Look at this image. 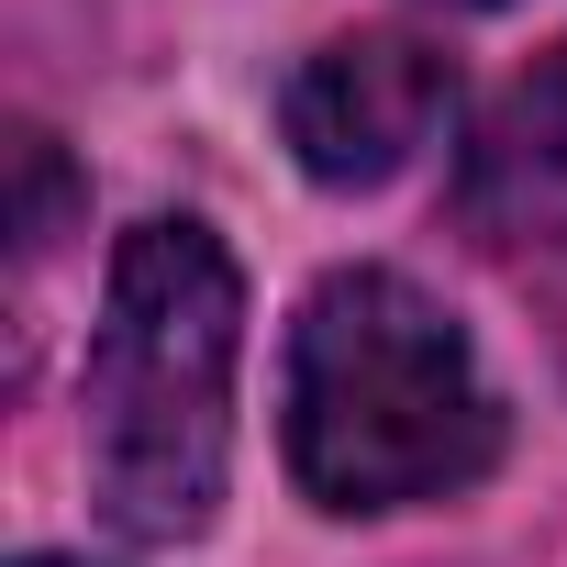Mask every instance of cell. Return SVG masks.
<instances>
[{"label":"cell","mask_w":567,"mask_h":567,"mask_svg":"<svg viewBox=\"0 0 567 567\" xmlns=\"http://www.w3.org/2000/svg\"><path fill=\"white\" fill-rule=\"evenodd\" d=\"M234 357H245V278L212 223L156 212L112 245V290L90 323V501L134 545H189L223 512L234 467Z\"/></svg>","instance_id":"1"},{"label":"cell","mask_w":567,"mask_h":567,"mask_svg":"<svg viewBox=\"0 0 567 567\" xmlns=\"http://www.w3.org/2000/svg\"><path fill=\"white\" fill-rule=\"evenodd\" d=\"M501 456V390L401 267H334L290 323V478L323 512H412Z\"/></svg>","instance_id":"2"},{"label":"cell","mask_w":567,"mask_h":567,"mask_svg":"<svg viewBox=\"0 0 567 567\" xmlns=\"http://www.w3.org/2000/svg\"><path fill=\"white\" fill-rule=\"evenodd\" d=\"M445 123H456V68L423 34H334L278 90V134L323 189H390Z\"/></svg>","instance_id":"3"},{"label":"cell","mask_w":567,"mask_h":567,"mask_svg":"<svg viewBox=\"0 0 567 567\" xmlns=\"http://www.w3.org/2000/svg\"><path fill=\"white\" fill-rule=\"evenodd\" d=\"M456 200L489 245H567V45L501 90L456 167Z\"/></svg>","instance_id":"4"},{"label":"cell","mask_w":567,"mask_h":567,"mask_svg":"<svg viewBox=\"0 0 567 567\" xmlns=\"http://www.w3.org/2000/svg\"><path fill=\"white\" fill-rule=\"evenodd\" d=\"M68 212H79V178H68V156H56V134H12V256L23 267H45V245L68 234Z\"/></svg>","instance_id":"5"},{"label":"cell","mask_w":567,"mask_h":567,"mask_svg":"<svg viewBox=\"0 0 567 567\" xmlns=\"http://www.w3.org/2000/svg\"><path fill=\"white\" fill-rule=\"evenodd\" d=\"M434 12H501V0H434Z\"/></svg>","instance_id":"6"},{"label":"cell","mask_w":567,"mask_h":567,"mask_svg":"<svg viewBox=\"0 0 567 567\" xmlns=\"http://www.w3.org/2000/svg\"><path fill=\"white\" fill-rule=\"evenodd\" d=\"M23 567H79V556H23Z\"/></svg>","instance_id":"7"}]
</instances>
